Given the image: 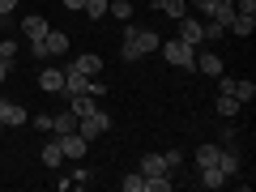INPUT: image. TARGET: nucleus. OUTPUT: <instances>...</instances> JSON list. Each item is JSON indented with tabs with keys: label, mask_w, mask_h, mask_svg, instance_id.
Here are the masks:
<instances>
[{
	"label": "nucleus",
	"mask_w": 256,
	"mask_h": 192,
	"mask_svg": "<svg viewBox=\"0 0 256 192\" xmlns=\"http://www.w3.org/2000/svg\"><path fill=\"white\" fill-rule=\"evenodd\" d=\"M4 73H9V64H4V60H0V82H4Z\"/></svg>",
	"instance_id": "nucleus-36"
},
{
	"label": "nucleus",
	"mask_w": 256,
	"mask_h": 192,
	"mask_svg": "<svg viewBox=\"0 0 256 192\" xmlns=\"http://www.w3.org/2000/svg\"><path fill=\"white\" fill-rule=\"evenodd\" d=\"M188 4H196V9H201L205 18H210V9H214V4H218V0H188Z\"/></svg>",
	"instance_id": "nucleus-33"
},
{
	"label": "nucleus",
	"mask_w": 256,
	"mask_h": 192,
	"mask_svg": "<svg viewBox=\"0 0 256 192\" xmlns=\"http://www.w3.org/2000/svg\"><path fill=\"white\" fill-rule=\"evenodd\" d=\"M82 4H86V0H64V9H73V13L82 9Z\"/></svg>",
	"instance_id": "nucleus-35"
},
{
	"label": "nucleus",
	"mask_w": 256,
	"mask_h": 192,
	"mask_svg": "<svg viewBox=\"0 0 256 192\" xmlns=\"http://www.w3.org/2000/svg\"><path fill=\"white\" fill-rule=\"evenodd\" d=\"M13 9H18V0H0V18H9Z\"/></svg>",
	"instance_id": "nucleus-34"
},
{
	"label": "nucleus",
	"mask_w": 256,
	"mask_h": 192,
	"mask_svg": "<svg viewBox=\"0 0 256 192\" xmlns=\"http://www.w3.org/2000/svg\"><path fill=\"white\" fill-rule=\"evenodd\" d=\"M141 175H146V180H154V175H166L162 154H146V158H141Z\"/></svg>",
	"instance_id": "nucleus-16"
},
{
	"label": "nucleus",
	"mask_w": 256,
	"mask_h": 192,
	"mask_svg": "<svg viewBox=\"0 0 256 192\" xmlns=\"http://www.w3.org/2000/svg\"><path fill=\"white\" fill-rule=\"evenodd\" d=\"M90 180H94V175L86 171V166H77V171L68 175V180H60V188H73V184H77V188H86V184H90Z\"/></svg>",
	"instance_id": "nucleus-25"
},
{
	"label": "nucleus",
	"mask_w": 256,
	"mask_h": 192,
	"mask_svg": "<svg viewBox=\"0 0 256 192\" xmlns=\"http://www.w3.org/2000/svg\"><path fill=\"white\" fill-rule=\"evenodd\" d=\"M158 13H166V18L180 22L184 13H188V0H162V4H158Z\"/></svg>",
	"instance_id": "nucleus-21"
},
{
	"label": "nucleus",
	"mask_w": 256,
	"mask_h": 192,
	"mask_svg": "<svg viewBox=\"0 0 256 192\" xmlns=\"http://www.w3.org/2000/svg\"><path fill=\"white\" fill-rule=\"evenodd\" d=\"M222 184H226V175L218 166H201V188H222Z\"/></svg>",
	"instance_id": "nucleus-20"
},
{
	"label": "nucleus",
	"mask_w": 256,
	"mask_h": 192,
	"mask_svg": "<svg viewBox=\"0 0 256 192\" xmlns=\"http://www.w3.org/2000/svg\"><path fill=\"white\" fill-rule=\"evenodd\" d=\"M82 13H86V18H94V22H98V18H107V0H86V4H82Z\"/></svg>",
	"instance_id": "nucleus-27"
},
{
	"label": "nucleus",
	"mask_w": 256,
	"mask_h": 192,
	"mask_svg": "<svg viewBox=\"0 0 256 192\" xmlns=\"http://www.w3.org/2000/svg\"><path fill=\"white\" fill-rule=\"evenodd\" d=\"M230 94H235V98H239V102L248 107V102L256 98V82H235V90H230Z\"/></svg>",
	"instance_id": "nucleus-23"
},
{
	"label": "nucleus",
	"mask_w": 256,
	"mask_h": 192,
	"mask_svg": "<svg viewBox=\"0 0 256 192\" xmlns=\"http://www.w3.org/2000/svg\"><path fill=\"white\" fill-rule=\"evenodd\" d=\"M120 188H124V192H146V175H141V171L124 175V180H120Z\"/></svg>",
	"instance_id": "nucleus-26"
},
{
	"label": "nucleus",
	"mask_w": 256,
	"mask_h": 192,
	"mask_svg": "<svg viewBox=\"0 0 256 192\" xmlns=\"http://www.w3.org/2000/svg\"><path fill=\"white\" fill-rule=\"evenodd\" d=\"M226 30H230V34H239V38H248V34L256 30V13H235Z\"/></svg>",
	"instance_id": "nucleus-13"
},
{
	"label": "nucleus",
	"mask_w": 256,
	"mask_h": 192,
	"mask_svg": "<svg viewBox=\"0 0 256 192\" xmlns=\"http://www.w3.org/2000/svg\"><path fill=\"white\" fill-rule=\"evenodd\" d=\"M68 111L82 120V116H90V111H98V98H94V94H73V107Z\"/></svg>",
	"instance_id": "nucleus-15"
},
{
	"label": "nucleus",
	"mask_w": 256,
	"mask_h": 192,
	"mask_svg": "<svg viewBox=\"0 0 256 192\" xmlns=\"http://www.w3.org/2000/svg\"><path fill=\"white\" fill-rule=\"evenodd\" d=\"M158 52H162L166 64L196 73V47H192V43H184V38H162V43H158Z\"/></svg>",
	"instance_id": "nucleus-2"
},
{
	"label": "nucleus",
	"mask_w": 256,
	"mask_h": 192,
	"mask_svg": "<svg viewBox=\"0 0 256 192\" xmlns=\"http://www.w3.org/2000/svg\"><path fill=\"white\" fill-rule=\"evenodd\" d=\"M196 73L218 77V73H222V56H218V52H196Z\"/></svg>",
	"instance_id": "nucleus-11"
},
{
	"label": "nucleus",
	"mask_w": 256,
	"mask_h": 192,
	"mask_svg": "<svg viewBox=\"0 0 256 192\" xmlns=\"http://www.w3.org/2000/svg\"><path fill=\"white\" fill-rule=\"evenodd\" d=\"M158 4H162V0H154V9H158Z\"/></svg>",
	"instance_id": "nucleus-37"
},
{
	"label": "nucleus",
	"mask_w": 256,
	"mask_h": 192,
	"mask_svg": "<svg viewBox=\"0 0 256 192\" xmlns=\"http://www.w3.org/2000/svg\"><path fill=\"white\" fill-rule=\"evenodd\" d=\"M226 4H235V0H226Z\"/></svg>",
	"instance_id": "nucleus-38"
},
{
	"label": "nucleus",
	"mask_w": 256,
	"mask_h": 192,
	"mask_svg": "<svg viewBox=\"0 0 256 192\" xmlns=\"http://www.w3.org/2000/svg\"><path fill=\"white\" fill-rule=\"evenodd\" d=\"M162 162H166V171H180V166H184V154H180V150H166V154H162Z\"/></svg>",
	"instance_id": "nucleus-28"
},
{
	"label": "nucleus",
	"mask_w": 256,
	"mask_h": 192,
	"mask_svg": "<svg viewBox=\"0 0 256 192\" xmlns=\"http://www.w3.org/2000/svg\"><path fill=\"white\" fill-rule=\"evenodd\" d=\"M218 146H235V128H230V124L222 128V137H218Z\"/></svg>",
	"instance_id": "nucleus-31"
},
{
	"label": "nucleus",
	"mask_w": 256,
	"mask_h": 192,
	"mask_svg": "<svg viewBox=\"0 0 256 192\" xmlns=\"http://www.w3.org/2000/svg\"><path fill=\"white\" fill-rule=\"evenodd\" d=\"M60 162H64L60 146H56V141H43V166H60Z\"/></svg>",
	"instance_id": "nucleus-22"
},
{
	"label": "nucleus",
	"mask_w": 256,
	"mask_h": 192,
	"mask_svg": "<svg viewBox=\"0 0 256 192\" xmlns=\"http://www.w3.org/2000/svg\"><path fill=\"white\" fill-rule=\"evenodd\" d=\"M64 94L73 98V94H90V77L77 73V68H64Z\"/></svg>",
	"instance_id": "nucleus-9"
},
{
	"label": "nucleus",
	"mask_w": 256,
	"mask_h": 192,
	"mask_svg": "<svg viewBox=\"0 0 256 192\" xmlns=\"http://www.w3.org/2000/svg\"><path fill=\"white\" fill-rule=\"evenodd\" d=\"M22 124H30V111L4 98V102H0V128H22Z\"/></svg>",
	"instance_id": "nucleus-6"
},
{
	"label": "nucleus",
	"mask_w": 256,
	"mask_h": 192,
	"mask_svg": "<svg viewBox=\"0 0 256 192\" xmlns=\"http://www.w3.org/2000/svg\"><path fill=\"white\" fill-rule=\"evenodd\" d=\"M52 132H77V116H73V111H60V116H52Z\"/></svg>",
	"instance_id": "nucleus-19"
},
{
	"label": "nucleus",
	"mask_w": 256,
	"mask_h": 192,
	"mask_svg": "<svg viewBox=\"0 0 256 192\" xmlns=\"http://www.w3.org/2000/svg\"><path fill=\"white\" fill-rule=\"evenodd\" d=\"M30 47H34L38 60H43V56H64V52H68V34H60V30H47V34L38 38V43H30Z\"/></svg>",
	"instance_id": "nucleus-4"
},
{
	"label": "nucleus",
	"mask_w": 256,
	"mask_h": 192,
	"mask_svg": "<svg viewBox=\"0 0 256 192\" xmlns=\"http://www.w3.org/2000/svg\"><path fill=\"white\" fill-rule=\"evenodd\" d=\"M235 13H256V0H235Z\"/></svg>",
	"instance_id": "nucleus-32"
},
{
	"label": "nucleus",
	"mask_w": 256,
	"mask_h": 192,
	"mask_svg": "<svg viewBox=\"0 0 256 192\" xmlns=\"http://www.w3.org/2000/svg\"><path fill=\"white\" fill-rule=\"evenodd\" d=\"M38 86H43L47 94H60V90H64V68H43V77H38Z\"/></svg>",
	"instance_id": "nucleus-14"
},
{
	"label": "nucleus",
	"mask_w": 256,
	"mask_h": 192,
	"mask_svg": "<svg viewBox=\"0 0 256 192\" xmlns=\"http://www.w3.org/2000/svg\"><path fill=\"white\" fill-rule=\"evenodd\" d=\"M222 154V146H214V141H205V146H196V166H214Z\"/></svg>",
	"instance_id": "nucleus-18"
},
{
	"label": "nucleus",
	"mask_w": 256,
	"mask_h": 192,
	"mask_svg": "<svg viewBox=\"0 0 256 192\" xmlns=\"http://www.w3.org/2000/svg\"><path fill=\"white\" fill-rule=\"evenodd\" d=\"M73 68H77V73H86V77H98V73H102V60H98L94 52H82V56L73 60Z\"/></svg>",
	"instance_id": "nucleus-12"
},
{
	"label": "nucleus",
	"mask_w": 256,
	"mask_h": 192,
	"mask_svg": "<svg viewBox=\"0 0 256 192\" xmlns=\"http://www.w3.org/2000/svg\"><path fill=\"white\" fill-rule=\"evenodd\" d=\"M239 111H244V102H239L235 94H218V116H226V120H235Z\"/></svg>",
	"instance_id": "nucleus-17"
},
{
	"label": "nucleus",
	"mask_w": 256,
	"mask_h": 192,
	"mask_svg": "<svg viewBox=\"0 0 256 192\" xmlns=\"http://www.w3.org/2000/svg\"><path fill=\"white\" fill-rule=\"evenodd\" d=\"M56 146H60V154H64V158H86L90 141H86L82 132H56Z\"/></svg>",
	"instance_id": "nucleus-5"
},
{
	"label": "nucleus",
	"mask_w": 256,
	"mask_h": 192,
	"mask_svg": "<svg viewBox=\"0 0 256 192\" xmlns=\"http://www.w3.org/2000/svg\"><path fill=\"white\" fill-rule=\"evenodd\" d=\"M158 43H162V38H158L154 30H141V26H124V47H120V56H124V60L132 64V60H141V56L158 52Z\"/></svg>",
	"instance_id": "nucleus-1"
},
{
	"label": "nucleus",
	"mask_w": 256,
	"mask_h": 192,
	"mask_svg": "<svg viewBox=\"0 0 256 192\" xmlns=\"http://www.w3.org/2000/svg\"><path fill=\"white\" fill-rule=\"evenodd\" d=\"M180 38H184V43H192V47H196V43H205L201 18H192V13H184V18H180Z\"/></svg>",
	"instance_id": "nucleus-7"
},
{
	"label": "nucleus",
	"mask_w": 256,
	"mask_h": 192,
	"mask_svg": "<svg viewBox=\"0 0 256 192\" xmlns=\"http://www.w3.org/2000/svg\"><path fill=\"white\" fill-rule=\"evenodd\" d=\"M107 13L120 18V22H128V18H132V4H128V0H107Z\"/></svg>",
	"instance_id": "nucleus-24"
},
{
	"label": "nucleus",
	"mask_w": 256,
	"mask_h": 192,
	"mask_svg": "<svg viewBox=\"0 0 256 192\" xmlns=\"http://www.w3.org/2000/svg\"><path fill=\"white\" fill-rule=\"evenodd\" d=\"M47 30H52V26H47V18H38V13H30V18H22V34H26L30 43H38V38H43Z\"/></svg>",
	"instance_id": "nucleus-10"
},
{
	"label": "nucleus",
	"mask_w": 256,
	"mask_h": 192,
	"mask_svg": "<svg viewBox=\"0 0 256 192\" xmlns=\"http://www.w3.org/2000/svg\"><path fill=\"white\" fill-rule=\"evenodd\" d=\"M13 56H18V43H13V38H0V60L13 64Z\"/></svg>",
	"instance_id": "nucleus-29"
},
{
	"label": "nucleus",
	"mask_w": 256,
	"mask_h": 192,
	"mask_svg": "<svg viewBox=\"0 0 256 192\" xmlns=\"http://www.w3.org/2000/svg\"><path fill=\"white\" fill-rule=\"evenodd\" d=\"M214 166H218L226 180H235L239 166H244V162H239V150H235V146H222V154H218V162H214Z\"/></svg>",
	"instance_id": "nucleus-8"
},
{
	"label": "nucleus",
	"mask_w": 256,
	"mask_h": 192,
	"mask_svg": "<svg viewBox=\"0 0 256 192\" xmlns=\"http://www.w3.org/2000/svg\"><path fill=\"white\" fill-rule=\"evenodd\" d=\"M107 128H111V116H107V111H90V116L77 120V132H82L86 141H98Z\"/></svg>",
	"instance_id": "nucleus-3"
},
{
	"label": "nucleus",
	"mask_w": 256,
	"mask_h": 192,
	"mask_svg": "<svg viewBox=\"0 0 256 192\" xmlns=\"http://www.w3.org/2000/svg\"><path fill=\"white\" fill-rule=\"evenodd\" d=\"M30 124H34L38 132H52V116H30Z\"/></svg>",
	"instance_id": "nucleus-30"
}]
</instances>
